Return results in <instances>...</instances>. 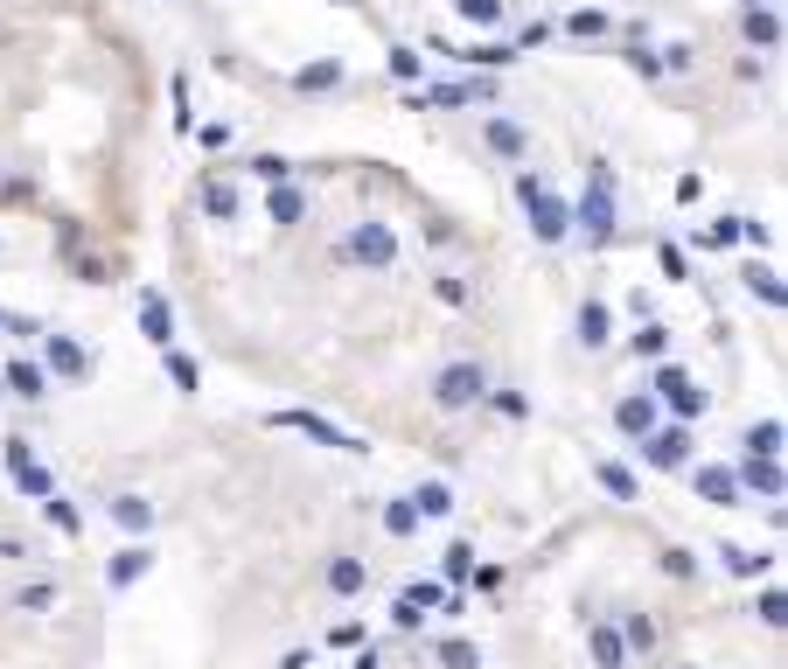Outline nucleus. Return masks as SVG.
<instances>
[{
    "label": "nucleus",
    "instance_id": "nucleus-16",
    "mask_svg": "<svg viewBox=\"0 0 788 669\" xmlns=\"http://www.w3.org/2000/svg\"><path fill=\"white\" fill-rule=\"evenodd\" d=\"M614 426H621L628 439L656 432V405H649V397H621V405H614Z\"/></svg>",
    "mask_w": 788,
    "mask_h": 669
},
{
    "label": "nucleus",
    "instance_id": "nucleus-8",
    "mask_svg": "<svg viewBox=\"0 0 788 669\" xmlns=\"http://www.w3.org/2000/svg\"><path fill=\"white\" fill-rule=\"evenodd\" d=\"M712 558L726 565V579H767L775 572V551H754V544H719Z\"/></svg>",
    "mask_w": 788,
    "mask_h": 669
},
{
    "label": "nucleus",
    "instance_id": "nucleus-13",
    "mask_svg": "<svg viewBox=\"0 0 788 669\" xmlns=\"http://www.w3.org/2000/svg\"><path fill=\"white\" fill-rule=\"evenodd\" d=\"M433 662L439 669H482V648L468 635H433Z\"/></svg>",
    "mask_w": 788,
    "mask_h": 669
},
{
    "label": "nucleus",
    "instance_id": "nucleus-20",
    "mask_svg": "<svg viewBox=\"0 0 788 669\" xmlns=\"http://www.w3.org/2000/svg\"><path fill=\"white\" fill-rule=\"evenodd\" d=\"M384 538H419V509H412V495L384 503Z\"/></svg>",
    "mask_w": 788,
    "mask_h": 669
},
{
    "label": "nucleus",
    "instance_id": "nucleus-19",
    "mask_svg": "<svg viewBox=\"0 0 788 669\" xmlns=\"http://www.w3.org/2000/svg\"><path fill=\"white\" fill-rule=\"evenodd\" d=\"M754 614H761V627H767V635H781V627H788V592H781V586H761Z\"/></svg>",
    "mask_w": 788,
    "mask_h": 669
},
{
    "label": "nucleus",
    "instance_id": "nucleus-21",
    "mask_svg": "<svg viewBox=\"0 0 788 669\" xmlns=\"http://www.w3.org/2000/svg\"><path fill=\"white\" fill-rule=\"evenodd\" d=\"M56 600H64V592H56V579H28L22 592H14V607H22V614H49Z\"/></svg>",
    "mask_w": 788,
    "mask_h": 669
},
{
    "label": "nucleus",
    "instance_id": "nucleus-28",
    "mask_svg": "<svg viewBox=\"0 0 788 669\" xmlns=\"http://www.w3.org/2000/svg\"><path fill=\"white\" fill-rule=\"evenodd\" d=\"M168 377H175L182 391H196V377H203V370H196V362H189V356H168Z\"/></svg>",
    "mask_w": 788,
    "mask_h": 669
},
{
    "label": "nucleus",
    "instance_id": "nucleus-18",
    "mask_svg": "<svg viewBox=\"0 0 788 669\" xmlns=\"http://www.w3.org/2000/svg\"><path fill=\"white\" fill-rule=\"evenodd\" d=\"M468 572H475V544H447L439 551V586H468Z\"/></svg>",
    "mask_w": 788,
    "mask_h": 669
},
{
    "label": "nucleus",
    "instance_id": "nucleus-27",
    "mask_svg": "<svg viewBox=\"0 0 788 669\" xmlns=\"http://www.w3.org/2000/svg\"><path fill=\"white\" fill-rule=\"evenodd\" d=\"M580 328H586V349H601V342H607V308H586Z\"/></svg>",
    "mask_w": 788,
    "mask_h": 669
},
{
    "label": "nucleus",
    "instance_id": "nucleus-11",
    "mask_svg": "<svg viewBox=\"0 0 788 669\" xmlns=\"http://www.w3.org/2000/svg\"><path fill=\"white\" fill-rule=\"evenodd\" d=\"M656 565H663V579H677V586H698V579H705V558H698L690 544H663Z\"/></svg>",
    "mask_w": 788,
    "mask_h": 669
},
{
    "label": "nucleus",
    "instance_id": "nucleus-22",
    "mask_svg": "<svg viewBox=\"0 0 788 669\" xmlns=\"http://www.w3.org/2000/svg\"><path fill=\"white\" fill-rule=\"evenodd\" d=\"M140 321H147V335H153V342H175V314H168V300H161V293H147V300H140Z\"/></svg>",
    "mask_w": 788,
    "mask_h": 669
},
{
    "label": "nucleus",
    "instance_id": "nucleus-1",
    "mask_svg": "<svg viewBox=\"0 0 788 669\" xmlns=\"http://www.w3.org/2000/svg\"><path fill=\"white\" fill-rule=\"evenodd\" d=\"M273 426H286V432H307L315 447H329V453H370V447H363L356 432H342L335 418H321V412H279Z\"/></svg>",
    "mask_w": 788,
    "mask_h": 669
},
{
    "label": "nucleus",
    "instance_id": "nucleus-29",
    "mask_svg": "<svg viewBox=\"0 0 788 669\" xmlns=\"http://www.w3.org/2000/svg\"><path fill=\"white\" fill-rule=\"evenodd\" d=\"M468 579L482 586V592H495V586H503V565H482V558H475V572H468Z\"/></svg>",
    "mask_w": 788,
    "mask_h": 669
},
{
    "label": "nucleus",
    "instance_id": "nucleus-34",
    "mask_svg": "<svg viewBox=\"0 0 788 669\" xmlns=\"http://www.w3.org/2000/svg\"><path fill=\"white\" fill-rule=\"evenodd\" d=\"M670 669H698V662H670Z\"/></svg>",
    "mask_w": 788,
    "mask_h": 669
},
{
    "label": "nucleus",
    "instance_id": "nucleus-15",
    "mask_svg": "<svg viewBox=\"0 0 788 669\" xmlns=\"http://www.w3.org/2000/svg\"><path fill=\"white\" fill-rule=\"evenodd\" d=\"M412 509H419V523H439V516H454V488L447 482H419L412 488Z\"/></svg>",
    "mask_w": 788,
    "mask_h": 669
},
{
    "label": "nucleus",
    "instance_id": "nucleus-23",
    "mask_svg": "<svg viewBox=\"0 0 788 669\" xmlns=\"http://www.w3.org/2000/svg\"><path fill=\"white\" fill-rule=\"evenodd\" d=\"M656 384L670 391V405H677V412H705V391H698V384H690V377H677V370H663V377H656Z\"/></svg>",
    "mask_w": 788,
    "mask_h": 669
},
{
    "label": "nucleus",
    "instance_id": "nucleus-10",
    "mask_svg": "<svg viewBox=\"0 0 788 669\" xmlns=\"http://www.w3.org/2000/svg\"><path fill=\"white\" fill-rule=\"evenodd\" d=\"M614 627H621V648H628V662H636V656H656V648H663V627L649 621V614H621Z\"/></svg>",
    "mask_w": 788,
    "mask_h": 669
},
{
    "label": "nucleus",
    "instance_id": "nucleus-7",
    "mask_svg": "<svg viewBox=\"0 0 788 669\" xmlns=\"http://www.w3.org/2000/svg\"><path fill=\"white\" fill-rule=\"evenodd\" d=\"M586 656H593V669H628V648H621V627H614L607 614H601V621H586Z\"/></svg>",
    "mask_w": 788,
    "mask_h": 669
},
{
    "label": "nucleus",
    "instance_id": "nucleus-12",
    "mask_svg": "<svg viewBox=\"0 0 788 669\" xmlns=\"http://www.w3.org/2000/svg\"><path fill=\"white\" fill-rule=\"evenodd\" d=\"M43 516H49L56 538H84V509H77L64 488H49V495H43Z\"/></svg>",
    "mask_w": 788,
    "mask_h": 669
},
{
    "label": "nucleus",
    "instance_id": "nucleus-2",
    "mask_svg": "<svg viewBox=\"0 0 788 669\" xmlns=\"http://www.w3.org/2000/svg\"><path fill=\"white\" fill-rule=\"evenodd\" d=\"M147 572H153V544H147V538H133V544H119V551L105 558V592H133V586L147 579Z\"/></svg>",
    "mask_w": 788,
    "mask_h": 669
},
{
    "label": "nucleus",
    "instance_id": "nucleus-14",
    "mask_svg": "<svg viewBox=\"0 0 788 669\" xmlns=\"http://www.w3.org/2000/svg\"><path fill=\"white\" fill-rule=\"evenodd\" d=\"M593 482H601L614 503H642V482H636V474H628L621 461H593Z\"/></svg>",
    "mask_w": 788,
    "mask_h": 669
},
{
    "label": "nucleus",
    "instance_id": "nucleus-31",
    "mask_svg": "<svg viewBox=\"0 0 788 669\" xmlns=\"http://www.w3.org/2000/svg\"><path fill=\"white\" fill-rule=\"evenodd\" d=\"M489 140H495V147H503V154H524V132H516V126H495V132H489Z\"/></svg>",
    "mask_w": 788,
    "mask_h": 669
},
{
    "label": "nucleus",
    "instance_id": "nucleus-24",
    "mask_svg": "<svg viewBox=\"0 0 788 669\" xmlns=\"http://www.w3.org/2000/svg\"><path fill=\"white\" fill-rule=\"evenodd\" d=\"M746 453H767V461H781V418H761V426H746Z\"/></svg>",
    "mask_w": 788,
    "mask_h": 669
},
{
    "label": "nucleus",
    "instance_id": "nucleus-4",
    "mask_svg": "<svg viewBox=\"0 0 788 669\" xmlns=\"http://www.w3.org/2000/svg\"><path fill=\"white\" fill-rule=\"evenodd\" d=\"M642 461H649V468H663V474L690 468V432H684V426H670V432H642Z\"/></svg>",
    "mask_w": 788,
    "mask_h": 669
},
{
    "label": "nucleus",
    "instance_id": "nucleus-6",
    "mask_svg": "<svg viewBox=\"0 0 788 669\" xmlns=\"http://www.w3.org/2000/svg\"><path fill=\"white\" fill-rule=\"evenodd\" d=\"M105 516H112V523L126 530V538H147V530H153V503H147L140 488H119V495H105Z\"/></svg>",
    "mask_w": 788,
    "mask_h": 669
},
{
    "label": "nucleus",
    "instance_id": "nucleus-25",
    "mask_svg": "<svg viewBox=\"0 0 788 669\" xmlns=\"http://www.w3.org/2000/svg\"><path fill=\"white\" fill-rule=\"evenodd\" d=\"M49 362H56L64 377H84V370H91V356H84V349H70V342H49Z\"/></svg>",
    "mask_w": 788,
    "mask_h": 669
},
{
    "label": "nucleus",
    "instance_id": "nucleus-3",
    "mask_svg": "<svg viewBox=\"0 0 788 669\" xmlns=\"http://www.w3.org/2000/svg\"><path fill=\"white\" fill-rule=\"evenodd\" d=\"M321 586H329L335 600H363V592H370V558H356V551H335V558L321 565Z\"/></svg>",
    "mask_w": 788,
    "mask_h": 669
},
{
    "label": "nucleus",
    "instance_id": "nucleus-17",
    "mask_svg": "<svg viewBox=\"0 0 788 669\" xmlns=\"http://www.w3.org/2000/svg\"><path fill=\"white\" fill-rule=\"evenodd\" d=\"M8 474H14V488H22V495H28V503H43V495L56 488V474H49L43 461H35V453H28V461H22V468H8Z\"/></svg>",
    "mask_w": 788,
    "mask_h": 669
},
{
    "label": "nucleus",
    "instance_id": "nucleus-9",
    "mask_svg": "<svg viewBox=\"0 0 788 669\" xmlns=\"http://www.w3.org/2000/svg\"><path fill=\"white\" fill-rule=\"evenodd\" d=\"M690 488H698V503H712V509H740L746 503L740 482H733V468H698V474H690Z\"/></svg>",
    "mask_w": 788,
    "mask_h": 669
},
{
    "label": "nucleus",
    "instance_id": "nucleus-30",
    "mask_svg": "<svg viewBox=\"0 0 788 669\" xmlns=\"http://www.w3.org/2000/svg\"><path fill=\"white\" fill-rule=\"evenodd\" d=\"M746 35H754V43H775V14H746Z\"/></svg>",
    "mask_w": 788,
    "mask_h": 669
},
{
    "label": "nucleus",
    "instance_id": "nucleus-5",
    "mask_svg": "<svg viewBox=\"0 0 788 669\" xmlns=\"http://www.w3.org/2000/svg\"><path fill=\"white\" fill-rule=\"evenodd\" d=\"M740 495H761V503H781V461H767V453H746V461L733 468Z\"/></svg>",
    "mask_w": 788,
    "mask_h": 669
},
{
    "label": "nucleus",
    "instance_id": "nucleus-26",
    "mask_svg": "<svg viewBox=\"0 0 788 669\" xmlns=\"http://www.w3.org/2000/svg\"><path fill=\"white\" fill-rule=\"evenodd\" d=\"M8 391H22V397H43V370H35V362H14V370H8Z\"/></svg>",
    "mask_w": 788,
    "mask_h": 669
},
{
    "label": "nucleus",
    "instance_id": "nucleus-32",
    "mask_svg": "<svg viewBox=\"0 0 788 669\" xmlns=\"http://www.w3.org/2000/svg\"><path fill=\"white\" fill-rule=\"evenodd\" d=\"M279 669H315V648H286V656H279Z\"/></svg>",
    "mask_w": 788,
    "mask_h": 669
},
{
    "label": "nucleus",
    "instance_id": "nucleus-33",
    "mask_svg": "<svg viewBox=\"0 0 788 669\" xmlns=\"http://www.w3.org/2000/svg\"><path fill=\"white\" fill-rule=\"evenodd\" d=\"M350 669H384V662H377V648H370V642H363V656H356Z\"/></svg>",
    "mask_w": 788,
    "mask_h": 669
}]
</instances>
